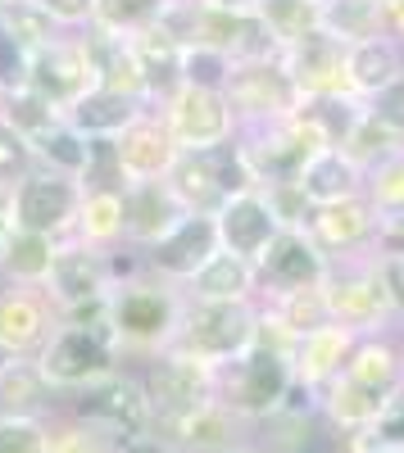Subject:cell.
<instances>
[{"label":"cell","instance_id":"44dd1931","mask_svg":"<svg viewBox=\"0 0 404 453\" xmlns=\"http://www.w3.org/2000/svg\"><path fill=\"white\" fill-rule=\"evenodd\" d=\"M346 78H350V91L359 100L382 96L386 87H395L404 78V46L391 32L369 36V42H359V46H346Z\"/></svg>","mask_w":404,"mask_h":453},{"label":"cell","instance_id":"484cf974","mask_svg":"<svg viewBox=\"0 0 404 453\" xmlns=\"http://www.w3.org/2000/svg\"><path fill=\"white\" fill-rule=\"evenodd\" d=\"M318 32L341 46H359L386 32V0H318Z\"/></svg>","mask_w":404,"mask_h":453},{"label":"cell","instance_id":"e575fe53","mask_svg":"<svg viewBox=\"0 0 404 453\" xmlns=\"http://www.w3.org/2000/svg\"><path fill=\"white\" fill-rule=\"evenodd\" d=\"M0 119H5L10 127H19V132L32 141L36 132H46L50 123H59L64 113H59L50 100H42L32 87H19V91H10V96H0Z\"/></svg>","mask_w":404,"mask_h":453},{"label":"cell","instance_id":"8fae6325","mask_svg":"<svg viewBox=\"0 0 404 453\" xmlns=\"http://www.w3.org/2000/svg\"><path fill=\"white\" fill-rule=\"evenodd\" d=\"M223 250L218 245V222L214 213H187L173 232H164L155 245H145V268L168 277V281H191L205 263Z\"/></svg>","mask_w":404,"mask_h":453},{"label":"cell","instance_id":"f35d334b","mask_svg":"<svg viewBox=\"0 0 404 453\" xmlns=\"http://www.w3.org/2000/svg\"><path fill=\"white\" fill-rule=\"evenodd\" d=\"M32 168H42V164H36L32 141L19 127H10L5 119H0V186H10V191H14Z\"/></svg>","mask_w":404,"mask_h":453},{"label":"cell","instance_id":"836d02e7","mask_svg":"<svg viewBox=\"0 0 404 453\" xmlns=\"http://www.w3.org/2000/svg\"><path fill=\"white\" fill-rule=\"evenodd\" d=\"M164 10H168V0H96L91 23L109 27V32H123V36H136L141 27L159 23Z\"/></svg>","mask_w":404,"mask_h":453},{"label":"cell","instance_id":"ab89813d","mask_svg":"<svg viewBox=\"0 0 404 453\" xmlns=\"http://www.w3.org/2000/svg\"><path fill=\"white\" fill-rule=\"evenodd\" d=\"M27 68H32V50L0 23V96L27 87Z\"/></svg>","mask_w":404,"mask_h":453},{"label":"cell","instance_id":"52a82bcc","mask_svg":"<svg viewBox=\"0 0 404 453\" xmlns=\"http://www.w3.org/2000/svg\"><path fill=\"white\" fill-rule=\"evenodd\" d=\"M159 119L168 123L173 141L182 150H205V145H223L237 136V113L228 104L223 91H209V87H187L182 82L164 104H159Z\"/></svg>","mask_w":404,"mask_h":453},{"label":"cell","instance_id":"ba28073f","mask_svg":"<svg viewBox=\"0 0 404 453\" xmlns=\"http://www.w3.org/2000/svg\"><path fill=\"white\" fill-rule=\"evenodd\" d=\"M282 68L291 73L300 100H327V96H354L350 78H346V46L332 42L327 32H305L296 42H286L277 50Z\"/></svg>","mask_w":404,"mask_h":453},{"label":"cell","instance_id":"c3c4849f","mask_svg":"<svg viewBox=\"0 0 404 453\" xmlns=\"http://www.w3.org/2000/svg\"><path fill=\"white\" fill-rule=\"evenodd\" d=\"M382 453H404V449H382Z\"/></svg>","mask_w":404,"mask_h":453},{"label":"cell","instance_id":"30bf717a","mask_svg":"<svg viewBox=\"0 0 404 453\" xmlns=\"http://www.w3.org/2000/svg\"><path fill=\"white\" fill-rule=\"evenodd\" d=\"M42 286L59 309H82V304H91V299H105L109 290H114L109 250H96V245H82V241H59L50 277Z\"/></svg>","mask_w":404,"mask_h":453},{"label":"cell","instance_id":"b9f144b4","mask_svg":"<svg viewBox=\"0 0 404 453\" xmlns=\"http://www.w3.org/2000/svg\"><path fill=\"white\" fill-rule=\"evenodd\" d=\"M377 449H404V390H391L373 418Z\"/></svg>","mask_w":404,"mask_h":453},{"label":"cell","instance_id":"3957f363","mask_svg":"<svg viewBox=\"0 0 404 453\" xmlns=\"http://www.w3.org/2000/svg\"><path fill=\"white\" fill-rule=\"evenodd\" d=\"M114 345H119V335L114 326H78V322H68L55 331V340L46 345L42 354V376L50 386H73V390H87L96 381H105L109 372H114Z\"/></svg>","mask_w":404,"mask_h":453},{"label":"cell","instance_id":"e0dca14e","mask_svg":"<svg viewBox=\"0 0 404 453\" xmlns=\"http://www.w3.org/2000/svg\"><path fill=\"white\" fill-rule=\"evenodd\" d=\"M78 36H82V46H87V59H91V73H96V87L119 91V96L141 100V104H151L141 59H136V50H132V36L109 32V27H96V23H87Z\"/></svg>","mask_w":404,"mask_h":453},{"label":"cell","instance_id":"7a4b0ae2","mask_svg":"<svg viewBox=\"0 0 404 453\" xmlns=\"http://www.w3.org/2000/svg\"><path fill=\"white\" fill-rule=\"evenodd\" d=\"M232 113H237V132L241 127H264V123H282L300 109V91L291 82V73L282 68V59H245L232 64V78L223 87Z\"/></svg>","mask_w":404,"mask_h":453},{"label":"cell","instance_id":"603a6c76","mask_svg":"<svg viewBox=\"0 0 404 453\" xmlns=\"http://www.w3.org/2000/svg\"><path fill=\"white\" fill-rule=\"evenodd\" d=\"M132 50L141 59V73H145V91H151V104L168 100L177 87H182V42L164 27V23H151L132 36Z\"/></svg>","mask_w":404,"mask_h":453},{"label":"cell","instance_id":"cb8c5ba5","mask_svg":"<svg viewBox=\"0 0 404 453\" xmlns=\"http://www.w3.org/2000/svg\"><path fill=\"white\" fill-rule=\"evenodd\" d=\"M187 286H191V299H200V304H250L254 263L241 258V254L218 250Z\"/></svg>","mask_w":404,"mask_h":453},{"label":"cell","instance_id":"4dcf8cb0","mask_svg":"<svg viewBox=\"0 0 404 453\" xmlns=\"http://www.w3.org/2000/svg\"><path fill=\"white\" fill-rule=\"evenodd\" d=\"M32 150H36V164L42 168H55V173H68V177H78L82 164H87V136L64 119L50 123L46 132H36Z\"/></svg>","mask_w":404,"mask_h":453},{"label":"cell","instance_id":"4fadbf2b","mask_svg":"<svg viewBox=\"0 0 404 453\" xmlns=\"http://www.w3.org/2000/svg\"><path fill=\"white\" fill-rule=\"evenodd\" d=\"M114 150H119V164H123L128 181H155V177H168L182 145L173 141L168 123L159 119V109H141L114 136Z\"/></svg>","mask_w":404,"mask_h":453},{"label":"cell","instance_id":"6da1fadb","mask_svg":"<svg viewBox=\"0 0 404 453\" xmlns=\"http://www.w3.org/2000/svg\"><path fill=\"white\" fill-rule=\"evenodd\" d=\"M164 181L173 186V196L191 213H218L232 196L254 186L237 136L223 141V145H205V150H177V159H173Z\"/></svg>","mask_w":404,"mask_h":453},{"label":"cell","instance_id":"d590c367","mask_svg":"<svg viewBox=\"0 0 404 453\" xmlns=\"http://www.w3.org/2000/svg\"><path fill=\"white\" fill-rule=\"evenodd\" d=\"M254 10H260L268 32L277 36V46L296 42V36L318 27V0H260Z\"/></svg>","mask_w":404,"mask_h":453},{"label":"cell","instance_id":"d6a6232c","mask_svg":"<svg viewBox=\"0 0 404 453\" xmlns=\"http://www.w3.org/2000/svg\"><path fill=\"white\" fill-rule=\"evenodd\" d=\"M0 23H5L19 42L27 46V50H42V46H50L55 36L64 32L36 0H0Z\"/></svg>","mask_w":404,"mask_h":453},{"label":"cell","instance_id":"7c38bea8","mask_svg":"<svg viewBox=\"0 0 404 453\" xmlns=\"http://www.w3.org/2000/svg\"><path fill=\"white\" fill-rule=\"evenodd\" d=\"M327 254L314 245V236L305 226H282V232L264 245V254L254 258V277H264L273 290H305V286H322L327 277Z\"/></svg>","mask_w":404,"mask_h":453},{"label":"cell","instance_id":"bcb514c9","mask_svg":"<svg viewBox=\"0 0 404 453\" xmlns=\"http://www.w3.org/2000/svg\"><path fill=\"white\" fill-rule=\"evenodd\" d=\"M14 358H19V354H14V349L5 345V340H0V376H5V372L14 367Z\"/></svg>","mask_w":404,"mask_h":453},{"label":"cell","instance_id":"9a60e30c","mask_svg":"<svg viewBox=\"0 0 404 453\" xmlns=\"http://www.w3.org/2000/svg\"><path fill=\"white\" fill-rule=\"evenodd\" d=\"M214 222H218V245H223L228 254L250 258V263L260 258L264 245L282 232V222H277V213H273V204H268V196L260 191V186L232 196L223 209L214 213Z\"/></svg>","mask_w":404,"mask_h":453},{"label":"cell","instance_id":"7402d4cb","mask_svg":"<svg viewBox=\"0 0 404 453\" xmlns=\"http://www.w3.org/2000/svg\"><path fill=\"white\" fill-rule=\"evenodd\" d=\"M296 186L305 191L309 204H332V200H350L363 196V168L346 155L341 145H322L305 159V168L296 173Z\"/></svg>","mask_w":404,"mask_h":453},{"label":"cell","instance_id":"74e56055","mask_svg":"<svg viewBox=\"0 0 404 453\" xmlns=\"http://www.w3.org/2000/svg\"><path fill=\"white\" fill-rule=\"evenodd\" d=\"M232 78V59L223 50H209V46H182V82L187 87H209V91H223Z\"/></svg>","mask_w":404,"mask_h":453},{"label":"cell","instance_id":"ac0fdd59","mask_svg":"<svg viewBox=\"0 0 404 453\" xmlns=\"http://www.w3.org/2000/svg\"><path fill=\"white\" fill-rule=\"evenodd\" d=\"M305 232L314 236V245L322 254H354L369 241H377V213H373L369 196L314 204L309 218H305Z\"/></svg>","mask_w":404,"mask_h":453},{"label":"cell","instance_id":"9c48e42d","mask_svg":"<svg viewBox=\"0 0 404 453\" xmlns=\"http://www.w3.org/2000/svg\"><path fill=\"white\" fill-rule=\"evenodd\" d=\"M27 87L50 100L59 113L87 96L96 87V73H91V59H87V46H82V36H55L50 46L42 50H32V68H27Z\"/></svg>","mask_w":404,"mask_h":453},{"label":"cell","instance_id":"1f68e13d","mask_svg":"<svg viewBox=\"0 0 404 453\" xmlns=\"http://www.w3.org/2000/svg\"><path fill=\"white\" fill-rule=\"evenodd\" d=\"M346 354H350V331L341 322H322V326L300 335V372L309 376V381L314 376L337 372Z\"/></svg>","mask_w":404,"mask_h":453},{"label":"cell","instance_id":"f546056e","mask_svg":"<svg viewBox=\"0 0 404 453\" xmlns=\"http://www.w3.org/2000/svg\"><path fill=\"white\" fill-rule=\"evenodd\" d=\"M363 196H369L377 213V226H391L404 218V150H395V155H386L382 164L363 173Z\"/></svg>","mask_w":404,"mask_h":453},{"label":"cell","instance_id":"d6986e66","mask_svg":"<svg viewBox=\"0 0 404 453\" xmlns=\"http://www.w3.org/2000/svg\"><path fill=\"white\" fill-rule=\"evenodd\" d=\"M322 299H327V313L341 318V322H373L377 313L395 309L391 295H386V281L377 273V258L363 263V268H350V273H332V268H327Z\"/></svg>","mask_w":404,"mask_h":453},{"label":"cell","instance_id":"8d00e7d4","mask_svg":"<svg viewBox=\"0 0 404 453\" xmlns=\"http://www.w3.org/2000/svg\"><path fill=\"white\" fill-rule=\"evenodd\" d=\"M346 376H350V381H359V386H369V390L391 395V386H395V354L386 345H377V340H369V345H359L350 354Z\"/></svg>","mask_w":404,"mask_h":453},{"label":"cell","instance_id":"2e32d148","mask_svg":"<svg viewBox=\"0 0 404 453\" xmlns=\"http://www.w3.org/2000/svg\"><path fill=\"white\" fill-rule=\"evenodd\" d=\"M237 363V395H232V403L241 408V412H273L282 399H286V390H291V363H286V354L282 349H273L268 340H254V345L241 354V358H232Z\"/></svg>","mask_w":404,"mask_h":453},{"label":"cell","instance_id":"60d3db41","mask_svg":"<svg viewBox=\"0 0 404 453\" xmlns=\"http://www.w3.org/2000/svg\"><path fill=\"white\" fill-rule=\"evenodd\" d=\"M0 453H50V440L32 418H0Z\"/></svg>","mask_w":404,"mask_h":453},{"label":"cell","instance_id":"7dc6e473","mask_svg":"<svg viewBox=\"0 0 404 453\" xmlns=\"http://www.w3.org/2000/svg\"><path fill=\"white\" fill-rule=\"evenodd\" d=\"M218 5H260V0H218Z\"/></svg>","mask_w":404,"mask_h":453},{"label":"cell","instance_id":"8992f818","mask_svg":"<svg viewBox=\"0 0 404 453\" xmlns=\"http://www.w3.org/2000/svg\"><path fill=\"white\" fill-rule=\"evenodd\" d=\"M177 299L151 281H114V290H109V326H114L119 340H128V345H159V340H168L177 331Z\"/></svg>","mask_w":404,"mask_h":453},{"label":"cell","instance_id":"7bdbcfd3","mask_svg":"<svg viewBox=\"0 0 404 453\" xmlns=\"http://www.w3.org/2000/svg\"><path fill=\"white\" fill-rule=\"evenodd\" d=\"M59 27H87L96 14V0H36Z\"/></svg>","mask_w":404,"mask_h":453},{"label":"cell","instance_id":"ffe728a7","mask_svg":"<svg viewBox=\"0 0 404 453\" xmlns=\"http://www.w3.org/2000/svg\"><path fill=\"white\" fill-rule=\"evenodd\" d=\"M82 412L91 422H100L105 431L136 440L145 426H151V395H145L136 381H119V376H105V381L87 386L82 395Z\"/></svg>","mask_w":404,"mask_h":453},{"label":"cell","instance_id":"f1b7e54d","mask_svg":"<svg viewBox=\"0 0 404 453\" xmlns=\"http://www.w3.org/2000/svg\"><path fill=\"white\" fill-rule=\"evenodd\" d=\"M42 335H46V304L42 299L27 295L23 286L0 290V340H5L14 354H23Z\"/></svg>","mask_w":404,"mask_h":453},{"label":"cell","instance_id":"5bb4252c","mask_svg":"<svg viewBox=\"0 0 404 453\" xmlns=\"http://www.w3.org/2000/svg\"><path fill=\"white\" fill-rule=\"evenodd\" d=\"M191 209L173 196V186L164 177H155V181H128V191H123V245H136V250L155 245Z\"/></svg>","mask_w":404,"mask_h":453},{"label":"cell","instance_id":"83f0119b","mask_svg":"<svg viewBox=\"0 0 404 453\" xmlns=\"http://www.w3.org/2000/svg\"><path fill=\"white\" fill-rule=\"evenodd\" d=\"M96 250H109L123 241V196L119 191H82L78 204V222H73V236Z\"/></svg>","mask_w":404,"mask_h":453},{"label":"cell","instance_id":"4316f807","mask_svg":"<svg viewBox=\"0 0 404 453\" xmlns=\"http://www.w3.org/2000/svg\"><path fill=\"white\" fill-rule=\"evenodd\" d=\"M59 254V241L55 236H42V232H23L14 226L5 250H0V273H5L14 286H42L50 277V263Z\"/></svg>","mask_w":404,"mask_h":453},{"label":"cell","instance_id":"f6af8a7d","mask_svg":"<svg viewBox=\"0 0 404 453\" xmlns=\"http://www.w3.org/2000/svg\"><path fill=\"white\" fill-rule=\"evenodd\" d=\"M386 32L404 46V0H386Z\"/></svg>","mask_w":404,"mask_h":453},{"label":"cell","instance_id":"277c9868","mask_svg":"<svg viewBox=\"0 0 404 453\" xmlns=\"http://www.w3.org/2000/svg\"><path fill=\"white\" fill-rule=\"evenodd\" d=\"M177 331H182V345H187L191 358L232 363L254 345L260 318H254L250 304H200L196 299V309H187L177 318Z\"/></svg>","mask_w":404,"mask_h":453},{"label":"cell","instance_id":"ee69618b","mask_svg":"<svg viewBox=\"0 0 404 453\" xmlns=\"http://www.w3.org/2000/svg\"><path fill=\"white\" fill-rule=\"evenodd\" d=\"M10 232H14V196H10V186H0V250H5Z\"/></svg>","mask_w":404,"mask_h":453},{"label":"cell","instance_id":"d4e9b609","mask_svg":"<svg viewBox=\"0 0 404 453\" xmlns=\"http://www.w3.org/2000/svg\"><path fill=\"white\" fill-rule=\"evenodd\" d=\"M145 104L141 100H128L119 91H105V87H91L87 96H78L68 109H64V123H73L82 136H119Z\"/></svg>","mask_w":404,"mask_h":453},{"label":"cell","instance_id":"5b68a950","mask_svg":"<svg viewBox=\"0 0 404 453\" xmlns=\"http://www.w3.org/2000/svg\"><path fill=\"white\" fill-rule=\"evenodd\" d=\"M10 196H14V226H23V232L55 236V241H68V236H73L78 204H82L78 177L55 173V168H32Z\"/></svg>","mask_w":404,"mask_h":453}]
</instances>
